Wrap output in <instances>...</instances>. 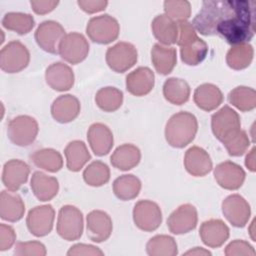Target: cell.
I'll return each instance as SVG.
<instances>
[{"label":"cell","mask_w":256,"mask_h":256,"mask_svg":"<svg viewBox=\"0 0 256 256\" xmlns=\"http://www.w3.org/2000/svg\"><path fill=\"white\" fill-rule=\"evenodd\" d=\"M16 240V233L10 225L1 223L0 225V251L10 249Z\"/></svg>","instance_id":"cell-46"},{"label":"cell","mask_w":256,"mask_h":256,"mask_svg":"<svg viewBox=\"0 0 256 256\" xmlns=\"http://www.w3.org/2000/svg\"><path fill=\"white\" fill-rule=\"evenodd\" d=\"M88 238L96 243L106 241L113 230L111 217L102 210H93L86 217Z\"/></svg>","instance_id":"cell-15"},{"label":"cell","mask_w":256,"mask_h":256,"mask_svg":"<svg viewBox=\"0 0 256 256\" xmlns=\"http://www.w3.org/2000/svg\"><path fill=\"white\" fill-rule=\"evenodd\" d=\"M254 224H255V220H253V221H252L251 226H250V234H251V238L253 239V241H255V237H254V235H253V233H254V230H253V226H254Z\"/></svg>","instance_id":"cell-52"},{"label":"cell","mask_w":256,"mask_h":256,"mask_svg":"<svg viewBox=\"0 0 256 256\" xmlns=\"http://www.w3.org/2000/svg\"><path fill=\"white\" fill-rule=\"evenodd\" d=\"M204 36L218 35L231 45L248 43L255 35L256 3L246 0H207L191 23Z\"/></svg>","instance_id":"cell-1"},{"label":"cell","mask_w":256,"mask_h":256,"mask_svg":"<svg viewBox=\"0 0 256 256\" xmlns=\"http://www.w3.org/2000/svg\"><path fill=\"white\" fill-rule=\"evenodd\" d=\"M45 80L53 90L64 92L70 90L74 85V73L67 64L55 62L47 67Z\"/></svg>","instance_id":"cell-19"},{"label":"cell","mask_w":256,"mask_h":256,"mask_svg":"<svg viewBox=\"0 0 256 256\" xmlns=\"http://www.w3.org/2000/svg\"><path fill=\"white\" fill-rule=\"evenodd\" d=\"M198 131L195 115L180 111L170 117L165 126V138L168 144L175 148H184L190 144Z\"/></svg>","instance_id":"cell-2"},{"label":"cell","mask_w":256,"mask_h":256,"mask_svg":"<svg viewBox=\"0 0 256 256\" xmlns=\"http://www.w3.org/2000/svg\"><path fill=\"white\" fill-rule=\"evenodd\" d=\"M81 105L77 97L71 94L60 95L51 105V115L59 123H69L80 113Z\"/></svg>","instance_id":"cell-21"},{"label":"cell","mask_w":256,"mask_h":256,"mask_svg":"<svg viewBox=\"0 0 256 256\" xmlns=\"http://www.w3.org/2000/svg\"><path fill=\"white\" fill-rule=\"evenodd\" d=\"M211 128L214 136L224 144L241 131L240 117L234 109L225 105L212 115Z\"/></svg>","instance_id":"cell-3"},{"label":"cell","mask_w":256,"mask_h":256,"mask_svg":"<svg viewBox=\"0 0 256 256\" xmlns=\"http://www.w3.org/2000/svg\"><path fill=\"white\" fill-rule=\"evenodd\" d=\"M151 61L159 74L168 75L177 62L176 49L157 43L151 49Z\"/></svg>","instance_id":"cell-28"},{"label":"cell","mask_w":256,"mask_h":256,"mask_svg":"<svg viewBox=\"0 0 256 256\" xmlns=\"http://www.w3.org/2000/svg\"><path fill=\"white\" fill-rule=\"evenodd\" d=\"M30 186L34 196L46 202L53 199L59 190V183L55 177L48 176L41 171H35L31 177Z\"/></svg>","instance_id":"cell-26"},{"label":"cell","mask_w":256,"mask_h":256,"mask_svg":"<svg viewBox=\"0 0 256 256\" xmlns=\"http://www.w3.org/2000/svg\"><path fill=\"white\" fill-rule=\"evenodd\" d=\"M66 166L72 172L80 171L91 159V155L86 144L81 140H74L67 144L64 149Z\"/></svg>","instance_id":"cell-30"},{"label":"cell","mask_w":256,"mask_h":256,"mask_svg":"<svg viewBox=\"0 0 256 256\" xmlns=\"http://www.w3.org/2000/svg\"><path fill=\"white\" fill-rule=\"evenodd\" d=\"M97 106L105 112H114L118 110L123 102V93L115 87H103L95 95Z\"/></svg>","instance_id":"cell-37"},{"label":"cell","mask_w":256,"mask_h":256,"mask_svg":"<svg viewBox=\"0 0 256 256\" xmlns=\"http://www.w3.org/2000/svg\"><path fill=\"white\" fill-rule=\"evenodd\" d=\"M155 76L148 67H138L126 76V89L134 96H144L154 87Z\"/></svg>","instance_id":"cell-23"},{"label":"cell","mask_w":256,"mask_h":256,"mask_svg":"<svg viewBox=\"0 0 256 256\" xmlns=\"http://www.w3.org/2000/svg\"><path fill=\"white\" fill-rule=\"evenodd\" d=\"M120 32L118 21L109 14L92 17L86 26V34L95 43L109 44L115 41Z\"/></svg>","instance_id":"cell-6"},{"label":"cell","mask_w":256,"mask_h":256,"mask_svg":"<svg viewBox=\"0 0 256 256\" xmlns=\"http://www.w3.org/2000/svg\"><path fill=\"white\" fill-rule=\"evenodd\" d=\"M222 213L234 227H244L251 216V208L244 197L239 194H232L222 202Z\"/></svg>","instance_id":"cell-12"},{"label":"cell","mask_w":256,"mask_h":256,"mask_svg":"<svg viewBox=\"0 0 256 256\" xmlns=\"http://www.w3.org/2000/svg\"><path fill=\"white\" fill-rule=\"evenodd\" d=\"M83 179L89 186L100 187L109 181L110 169L102 161H93L85 168Z\"/></svg>","instance_id":"cell-40"},{"label":"cell","mask_w":256,"mask_h":256,"mask_svg":"<svg viewBox=\"0 0 256 256\" xmlns=\"http://www.w3.org/2000/svg\"><path fill=\"white\" fill-rule=\"evenodd\" d=\"M141 160L139 148L133 144H122L118 146L110 157L113 167L121 171H128L136 167Z\"/></svg>","instance_id":"cell-29"},{"label":"cell","mask_w":256,"mask_h":256,"mask_svg":"<svg viewBox=\"0 0 256 256\" xmlns=\"http://www.w3.org/2000/svg\"><path fill=\"white\" fill-rule=\"evenodd\" d=\"M65 35V29L60 23L54 20H46L37 27L34 37L42 50L51 54H57L59 44Z\"/></svg>","instance_id":"cell-11"},{"label":"cell","mask_w":256,"mask_h":256,"mask_svg":"<svg viewBox=\"0 0 256 256\" xmlns=\"http://www.w3.org/2000/svg\"><path fill=\"white\" fill-rule=\"evenodd\" d=\"M190 86L181 78L172 77L167 79L163 85L164 98L174 105H182L189 100Z\"/></svg>","instance_id":"cell-31"},{"label":"cell","mask_w":256,"mask_h":256,"mask_svg":"<svg viewBox=\"0 0 256 256\" xmlns=\"http://www.w3.org/2000/svg\"><path fill=\"white\" fill-rule=\"evenodd\" d=\"M2 25L7 30L14 31L19 35L28 34L35 25L32 15L21 12L6 13L2 19Z\"/></svg>","instance_id":"cell-35"},{"label":"cell","mask_w":256,"mask_h":256,"mask_svg":"<svg viewBox=\"0 0 256 256\" xmlns=\"http://www.w3.org/2000/svg\"><path fill=\"white\" fill-rule=\"evenodd\" d=\"M199 235L206 246L218 248L229 238V228L220 219H210L201 224Z\"/></svg>","instance_id":"cell-22"},{"label":"cell","mask_w":256,"mask_h":256,"mask_svg":"<svg viewBox=\"0 0 256 256\" xmlns=\"http://www.w3.org/2000/svg\"><path fill=\"white\" fill-rule=\"evenodd\" d=\"M141 190V181L132 174H124L116 178L113 182V192L115 196L123 201L136 198Z\"/></svg>","instance_id":"cell-33"},{"label":"cell","mask_w":256,"mask_h":256,"mask_svg":"<svg viewBox=\"0 0 256 256\" xmlns=\"http://www.w3.org/2000/svg\"><path fill=\"white\" fill-rule=\"evenodd\" d=\"M165 14L176 22L185 21L191 15V5L188 1H165Z\"/></svg>","instance_id":"cell-41"},{"label":"cell","mask_w":256,"mask_h":256,"mask_svg":"<svg viewBox=\"0 0 256 256\" xmlns=\"http://www.w3.org/2000/svg\"><path fill=\"white\" fill-rule=\"evenodd\" d=\"M193 100L197 107L209 112L220 106L223 101V94L216 85L204 83L195 89Z\"/></svg>","instance_id":"cell-27"},{"label":"cell","mask_w":256,"mask_h":256,"mask_svg":"<svg viewBox=\"0 0 256 256\" xmlns=\"http://www.w3.org/2000/svg\"><path fill=\"white\" fill-rule=\"evenodd\" d=\"M84 219L82 212L73 205H64L60 208L56 230L58 235L66 241H74L82 236Z\"/></svg>","instance_id":"cell-4"},{"label":"cell","mask_w":256,"mask_h":256,"mask_svg":"<svg viewBox=\"0 0 256 256\" xmlns=\"http://www.w3.org/2000/svg\"><path fill=\"white\" fill-rule=\"evenodd\" d=\"M59 4L58 1H50V0H32L30 1V5L33 9V11L36 14H47L53 11L57 5Z\"/></svg>","instance_id":"cell-49"},{"label":"cell","mask_w":256,"mask_h":256,"mask_svg":"<svg viewBox=\"0 0 256 256\" xmlns=\"http://www.w3.org/2000/svg\"><path fill=\"white\" fill-rule=\"evenodd\" d=\"M67 255L68 256H78V255L102 256V255H104V252L94 245L78 243V244H75L70 247V249L67 252Z\"/></svg>","instance_id":"cell-47"},{"label":"cell","mask_w":256,"mask_h":256,"mask_svg":"<svg viewBox=\"0 0 256 256\" xmlns=\"http://www.w3.org/2000/svg\"><path fill=\"white\" fill-rule=\"evenodd\" d=\"M39 132L38 122L28 115H19L11 119L7 125L9 140L17 146L26 147L32 144Z\"/></svg>","instance_id":"cell-5"},{"label":"cell","mask_w":256,"mask_h":256,"mask_svg":"<svg viewBox=\"0 0 256 256\" xmlns=\"http://www.w3.org/2000/svg\"><path fill=\"white\" fill-rule=\"evenodd\" d=\"M25 204L22 198L12 191L3 190L0 195V217L8 222H17L24 216Z\"/></svg>","instance_id":"cell-25"},{"label":"cell","mask_w":256,"mask_h":256,"mask_svg":"<svg viewBox=\"0 0 256 256\" xmlns=\"http://www.w3.org/2000/svg\"><path fill=\"white\" fill-rule=\"evenodd\" d=\"M55 210L51 205H41L32 208L27 215L26 224L30 233L36 237L49 234L53 228Z\"/></svg>","instance_id":"cell-13"},{"label":"cell","mask_w":256,"mask_h":256,"mask_svg":"<svg viewBox=\"0 0 256 256\" xmlns=\"http://www.w3.org/2000/svg\"><path fill=\"white\" fill-rule=\"evenodd\" d=\"M198 214L195 206L186 203L174 210L167 219V227L173 234L180 235L194 230L197 226Z\"/></svg>","instance_id":"cell-14"},{"label":"cell","mask_w":256,"mask_h":256,"mask_svg":"<svg viewBox=\"0 0 256 256\" xmlns=\"http://www.w3.org/2000/svg\"><path fill=\"white\" fill-rule=\"evenodd\" d=\"M30 174L29 165L20 159H11L3 166L2 182L12 192H16L25 184Z\"/></svg>","instance_id":"cell-17"},{"label":"cell","mask_w":256,"mask_h":256,"mask_svg":"<svg viewBox=\"0 0 256 256\" xmlns=\"http://www.w3.org/2000/svg\"><path fill=\"white\" fill-rule=\"evenodd\" d=\"M133 221L140 230L152 232L161 225V208L151 200H140L134 205Z\"/></svg>","instance_id":"cell-10"},{"label":"cell","mask_w":256,"mask_h":256,"mask_svg":"<svg viewBox=\"0 0 256 256\" xmlns=\"http://www.w3.org/2000/svg\"><path fill=\"white\" fill-rule=\"evenodd\" d=\"M254 56L253 47L248 44H239L232 46L226 55L227 65L234 70H242L247 68Z\"/></svg>","instance_id":"cell-34"},{"label":"cell","mask_w":256,"mask_h":256,"mask_svg":"<svg viewBox=\"0 0 256 256\" xmlns=\"http://www.w3.org/2000/svg\"><path fill=\"white\" fill-rule=\"evenodd\" d=\"M147 254L150 256H175L178 253L175 239L169 235H156L146 244Z\"/></svg>","instance_id":"cell-36"},{"label":"cell","mask_w":256,"mask_h":256,"mask_svg":"<svg viewBox=\"0 0 256 256\" xmlns=\"http://www.w3.org/2000/svg\"><path fill=\"white\" fill-rule=\"evenodd\" d=\"M225 255L227 256H239V255H255L256 251L254 250V248L247 242L244 240H239L236 239L232 242H230L224 251Z\"/></svg>","instance_id":"cell-44"},{"label":"cell","mask_w":256,"mask_h":256,"mask_svg":"<svg viewBox=\"0 0 256 256\" xmlns=\"http://www.w3.org/2000/svg\"><path fill=\"white\" fill-rule=\"evenodd\" d=\"M87 139L91 150L96 156L107 155L114 143L112 131L103 123H93L87 131Z\"/></svg>","instance_id":"cell-18"},{"label":"cell","mask_w":256,"mask_h":256,"mask_svg":"<svg viewBox=\"0 0 256 256\" xmlns=\"http://www.w3.org/2000/svg\"><path fill=\"white\" fill-rule=\"evenodd\" d=\"M207 52H208V45L204 40L197 37L190 44L181 47L180 49L181 60L187 65L196 66L205 59Z\"/></svg>","instance_id":"cell-39"},{"label":"cell","mask_w":256,"mask_h":256,"mask_svg":"<svg viewBox=\"0 0 256 256\" xmlns=\"http://www.w3.org/2000/svg\"><path fill=\"white\" fill-rule=\"evenodd\" d=\"M151 29L160 44L168 46L177 43L179 35L178 23L166 14L157 15L151 23Z\"/></svg>","instance_id":"cell-24"},{"label":"cell","mask_w":256,"mask_h":256,"mask_svg":"<svg viewBox=\"0 0 256 256\" xmlns=\"http://www.w3.org/2000/svg\"><path fill=\"white\" fill-rule=\"evenodd\" d=\"M31 162L48 172H58L63 166L62 155L55 149L52 148H42L34 151L30 155Z\"/></svg>","instance_id":"cell-32"},{"label":"cell","mask_w":256,"mask_h":256,"mask_svg":"<svg viewBox=\"0 0 256 256\" xmlns=\"http://www.w3.org/2000/svg\"><path fill=\"white\" fill-rule=\"evenodd\" d=\"M229 102L242 112H248L256 107V92L251 87L238 86L228 94Z\"/></svg>","instance_id":"cell-38"},{"label":"cell","mask_w":256,"mask_h":256,"mask_svg":"<svg viewBox=\"0 0 256 256\" xmlns=\"http://www.w3.org/2000/svg\"><path fill=\"white\" fill-rule=\"evenodd\" d=\"M138 58L137 49L128 42H118L106 51V63L110 69L117 73H123L133 67Z\"/></svg>","instance_id":"cell-8"},{"label":"cell","mask_w":256,"mask_h":256,"mask_svg":"<svg viewBox=\"0 0 256 256\" xmlns=\"http://www.w3.org/2000/svg\"><path fill=\"white\" fill-rule=\"evenodd\" d=\"M230 156H241L243 155L250 146V140L247 133L241 130L235 137L223 144Z\"/></svg>","instance_id":"cell-42"},{"label":"cell","mask_w":256,"mask_h":256,"mask_svg":"<svg viewBox=\"0 0 256 256\" xmlns=\"http://www.w3.org/2000/svg\"><path fill=\"white\" fill-rule=\"evenodd\" d=\"M184 166L192 176L203 177L212 170L213 163L206 150L198 146H192L185 153Z\"/></svg>","instance_id":"cell-20"},{"label":"cell","mask_w":256,"mask_h":256,"mask_svg":"<svg viewBox=\"0 0 256 256\" xmlns=\"http://www.w3.org/2000/svg\"><path fill=\"white\" fill-rule=\"evenodd\" d=\"M255 147H253L251 149V151L247 154L246 158H245V165L246 167L251 171V172H255L256 170V164H255Z\"/></svg>","instance_id":"cell-50"},{"label":"cell","mask_w":256,"mask_h":256,"mask_svg":"<svg viewBox=\"0 0 256 256\" xmlns=\"http://www.w3.org/2000/svg\"><path fill=\"white\" fill-rule=\"evenodd\" d=\"M88 53L89 43L84 35L78 32L67 33L58 47L60 57L70 64H78L84 61Z\"/></svg>","instance_id":"cell-9"},{"label":"cell","mask_w":256,"mask_h":256,"mask_svg":"<svg viewBox=\"0 0 256 256\" xmlns=\"http://www.w3.org/2000/svg\"><path fill=\"white\" fill-rule=\"evenodd\" d=\"M77 4L84 12L93 14L103 11L108 5V2L105 0H78Z\"/></svg>","instance_id":"cell-48"},{"label":"cell","mask_w":256,"mask_h":256,"mask_svg":"<svg viewBox=\"0 0 256 256\" xmlns=\"http://www.w3.org/2000/svg\"><path fill=\"white\" fill-rule=\"evenodd\" d=\"M183 255H197V256H210L211 252L202 248V247H194L193 249L185 252Z\"/></svg>","instance_id":"cell-51"},{"label":"cell","mask_w":256,"mask_h":256,"mask_svg":"<svg viewBox=\"0 0 256 256\" xmlns=\"http://www.w3.org/2000/svg\"><path fill=\"white\" fill-rule=\"evenodd\" d=\"M47 253L46 247L43 243L39 241H28V242H18L15 245L14 255L23 256V255H37L45 256Z\"/></svg>","instance_id":"cell-43"},{"label":"cell","mask_w":256,"mask_h":256,"mask_svg":"<svg viewBox=\"0 0 256 256\" xmlns=\"http://www.w3.org/2000/svg\"><path fill=\"white\" fill-rule=\"evenodd\" d=\"M30 61L26 46L18 40L5 45L0 52V67L6 73H18L25 69Z\"/></svg>","instance_id":"cell-7"},{"label":"cell","mask_w":256,"mask_h":256,"mask_svg":"<svg viewBox=\"0 0 256 256\" xmlns=\"http://www.w3.org/2000/svg\"><path fill=\"white\" fill-rule=\"evenodd\" d=\"M245 171L243 168L232 162L225 161L218 164L214 169V178L218 185L226 190L239 189L245 180Z\"/></svg>","instance_id":"cell-16"},{"label":"cell","mask_w":256,"mask_h":256,"mask_svg":"<svg viewBox=\"0 0 256 256\" xmlns=\"http://www.w3.org/2000/svg\"><path fill=\"white\" fill-rule=\"evenodd\" d=\"M177 23L179 28L177 45H179L180 47L186 46L191 42H193L198 37L193 25L190 22L185 20V21H179Z\"/></svg>","instance_id":"cell-45"}]
</instances>
